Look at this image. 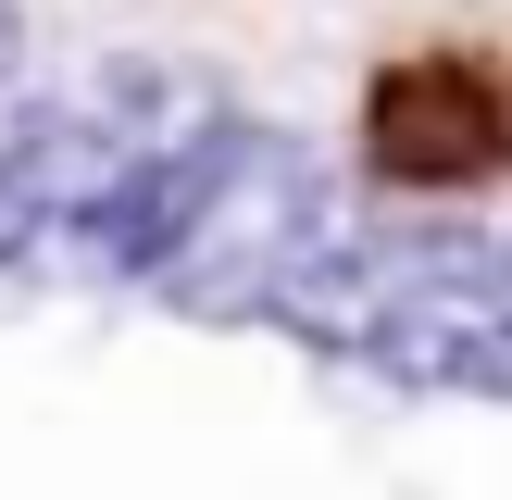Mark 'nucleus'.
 <instances>
[{"label": "nucleus", "instance_id": "f257e3e1", "mask_svg": "<svg viewBox=\"0 0 512 500\" xmlns=\"http://www.w3.org/2000/svg\"><path fill=\"white\" fill-rule=\"evenodd\" d=\"M375 175L400 188H475V175L512 163V63L488 50H413V63L375 75V113H363Z\"/></svg>", "mask_w": 512, "mask_h": 500}]
</instances>
